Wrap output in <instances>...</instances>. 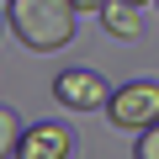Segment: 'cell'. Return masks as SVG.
Instances as JSON below:
<instances>
[{"label":"cell","instance_id":"cell-1","mask_svg":"<svg viewBox=\"0 0 159 159\" xmlns=\"http://www.w3.org/2000/svg\"><path fill=\"white\" fill-rule=\"evenodd\" d=\"M74 0H6V27L32 53H58L74 43Z\"/></svg>","mask_w":159,"mask_h":159},{"label":"cell","instance_id":"cell-2","mask_svg":"<svg viewBox=\"0 0 159 159\" xmlns=\"http://www.w3.org/2000/svg\"><path fill=\"white\" fill-rule=\"evenodd\" d=\"M106 117L122 133H143L159 122V80H127V85H111Z\"/></svg>","mask_w":159,"mask_h":159},{"label":"cell","instance_id":"cell-3","mask_svg":"<svg viewBox=\"0 0 159 159\" xmlns=\"http://www.w3.org/2000/svg\"><path fill=\"white\" fill-rule=\"evenodd\" d=\"M53 101L69 111H101L111 101V85L96 69H64V74H53Z\"/></svg>","mask_w":159,"mask_h":159},{"label":"cell","instance_id":"cell-4","mask_svg":"<svg viewBox=\"0 0 159 159\" xmlns=\"http://www.w3.org/2000/svg\"><path fill=\"white\" fill-rule=\"evenodd\" d=\"M69 154H74V133L58 122H32L16 148V159H69Z\"/></svg>","mask_w":159,"mask_h":159},{"label":"cell","instance_id":"cell-5","mask_svg":"<svg viewBox=\"0 0 159 159\" xmlns=\"http://www.w3.org/2000/svg\"><path fill=\"white\" fill-rule=\"evenodd\" d=\"M101 32L117 37V43H133L143 32V11L127 6V0H106V6H101Z\"/></svg>","mask_w":159,"mask_h":159},{"label":"cell","instance_id":"cell-6","mask_svg":"<svg viewBox=\"0 0 159 159\" xmlns=\"http://www.w3.org/2000/svg\"><path fill=\"white\" fill-rule=\"evenodd\" d=\"M21 117L11 111V106H0V159H16V148H21Z\"/></svg>","mask_w":159,"mask_h":159},{"label":"cell","instance_id":"cell-7","mask_svg":"<svg viewBox=\"0 0 159 159\" xmlns=\"http://www.w3.org/2000/svg\"><path fill=\"white\" fill-rule=\"evenodd\" d=\"M133 159H159V122L143 127V133L133 138Z\"/></svg>","mask_w":159,"mask_h":159},{"label":"cell","instance_id":"cell-8","mask_svg":"<svg viewBox=\"0 0 159 159\" xmlns=\"http://www.w3.org/2000/svg\"><path fill=\"white\" fill-rule=\"evenodd\" d=\"M101 6H106V0H74V11H80V16H101Z\"/></svg>","mask_w":159,"mask_h":159},{"label":"cell","instance_id":"cell-9","mask_svg":"<svg viewBox=\"0 0 159 159\" xmlns=\"http://www.w3.org/2000/svg\"><path fill=\"white\" fill-rule=\"evenodd\" d=\"M127 6H138V11H143V6H148V0H127Z\"/></svg>","mask_w":159,"mask_h":159},{"label":"cell","instance_id":"cell-10","mask_svg":"<svg viewBox=\"0 0 159 159\" xmlns=\"http://www.w3.org/2000/svg\"><path fill=\"white\" fill-rule=\"evenodd\" d=\"M154 6H159V0H154Z\"/></svg>","mask_w":159,"mask_h":159}]
</instances>
